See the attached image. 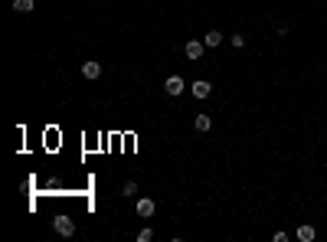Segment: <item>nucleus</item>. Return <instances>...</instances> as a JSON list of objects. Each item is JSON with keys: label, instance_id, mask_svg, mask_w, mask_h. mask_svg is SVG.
Returning <instances> with one entry per match:
<instances>
[{"label": "nucleus", "instance_id": "nucleus-5", "mask_svg": "<svg viewBox=\"0 0 327 242\" xmlns=\"http://www.w3.org/2000/svg\"><path fill=\"white\" fill-rule=\"evenodd\" d=\"M190 92H193L196 99H209V92H213V82H206V79H196L193 85H190Z\"/></svg>", "mask_w": 327, "mask_h": 242}, {"label": "nucleus", "instance_id": "nucleus-9", "mask_svg": "<svg viewBox=\"0 0 327 242\" xmlns=\"http://www.w3.org/2000/svg\"><path fill=\"white\" fill-rule=\"evenodd\" d=\"M298 239H301V242H314L317 239L314 226H301V229H298Z\"/></svg>", "mask_w": 327, "mask_h": 242}, {"label": "nucleus", "instance_id": "nucleus-7", "mask_svg": "<svg viewBox=\"0 0 327 242\" xmlns=\"http://www.w3.org/2000/svg\"><path fill=\"white\" fill-rule=\"evenodd\" d=\"M203 43H206V49H216V46L223 43V33H219V30H209V33L203 36Z\"/></svg>", "mask_w": 327, "mask_h": 242}, {"label": "nucleus", "instance_id": "nucleus-6", "mask_svg": "<svg viewBox=\"0 0 327 242\" xmlns=\"http://www.w3.org/2000/svg\"><path fill=\"white\" fill-rule=\"evenodd\" d=\"M82 76H85V79H98V76H102V62H95V59L82 62Z\"/></svg>", "mask_w": 327, "mask_h": 242}, {"label": "nucleus", "instance_id": "nucleus-10", "mask_svg": "<svg viewBox=\"0 0 327 242\" xmlns=\"http://www.w3.org/2000/svg\"><path fill=\"white\" fill-rule=\"evenodd\" d=\"M36 7V0H13V10L17 13H30Z\"/></svg>", "mask_w": 327, "mask_h": 242}, {"label": "nucleus", "instance_id": "nucleus-3", "mask_svg": "<svg viewBox=\"0 0 327 242\" xmlns=\"http://www.w3.org/2000/svg\"><path fill=\"white\" fill-rule=\"evenodd\" d=\"M134 209H138V216H141V220H151L154 213H157V203H154L151 197H141V200H138V206H134Z\"/></svg>", "mask_w": 327, "mask_h": 242}, {"label": "nucleus", "instance_id": "nucleus-12", "mask_svg": "<svg viewBox=\"0 0 327 242\" xmlns=\"http://www.w3.org/2000/svg\"><path fill=\"white\" fill-rule=\"evenodd\" d=\"M151 236H154V229H141L138 232V242H151Z\"/></svg>", "mask_w": 327, "mask_h": 242}, {"label": "nucleus", "instance_id": "nucleus-2", "mask_svg": "<svg viewBox=\"0 0 327 242\" xmlns=\"http://www.w3.org/2000/svg\"><path fill=\"white\" fill-rule=\"evenodd\" d=\"M53 229L59 232V236H65V239H69V236L76 232V222L69 220V216H56V220H53Z\"/></svg>", "mask_w": 327, "mask_h": 242}, {"label": "nucleus", "instance_id": "nucleus-4", "mask_svg": "<svg viewBox=\"0 0 327 242\" xmlns=\"http://www.w3.org/2000/svg\"><path fill=\"white\" fill-rule=\"evenodd\" d=\"M184 88H186V82L180 76H170L167 82H164V92H167V95H174V99H177V95H184Z\"/></svg>", "mask_w": 327, "mask_h": 242}, {"label": "nucleus", "instance_id": "nucleus-8", "mask_svg": "<svg viewBox=\"0 0 327 242\" xmlns=\"http://www.w3.org/2000/svg\"><path fill=\"white\" fill-rule=\"evenodd\" d=\"M193 128H196V131H209V128H213L209 115H196V118H193Z\"/></svg>", "mask_w": 327, "mask_h": 242}, {"label": "nucleus", "instance_id": "nucleus-11", "mask_svg": "<svg viewBox=\"0 0 327 242\" xmlns=\"http://www.w3.org/2000/svg\"><path fill=\"white\" fill-rule=\"evenodd\" d=\"M121 193H124V197H134V193H138V183H134V180H128V183H124V190H121Z\"/></svg>", "mask_w": 327, "mask_h": 242}, {"label": "nucleus", "instance_id": "nucleus-13", "mask_svg": "<svg viewBox=\"0 0 327 242\" xmlns=\"http://www.w3.org/2000/svg\"><path fill=\"white\" fill-rule=\"evenodd\" d=\"M232 46H236V49H242V46H245V36L236 33V36H232Z\"/></svg>", "mask_w": 327, "mask_h": 242}, {"label": "nucleus", "instance_id": "nucleus-1", "mask_svg": "<svg viewBox=\"0 0 327 242\" xmlns=\"http://www.w3.org/2000/svg\"><path fill=\"white\" fill-rule=\"evenodd\" d=\"M203 49H206V43H203V40H186L184 56H186V59H203Z\"/></svg>", "mask_w": 327, "mask_h": 242}]
</instances>
